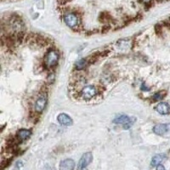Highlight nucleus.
<instances>
[{"mask_svg": "<svg viewBox=\"0 0 170 170\" xmlns=\"http://www.w3.org/2000/svg\"><path fill=\"white\" fill-rule=\"evenodd\" d=\"M60 59V55L58 51L55 50H50L47 52L44 56V65L47 68L54 67L57 65Z\"/></svg>", "mask_w": 170, "mask_h": 170, "instance_id": "f257e3e1", "label": "nucleus"}, {"mask_svg": "<svg viewBox=\"0 0 170 170\" xmlns=\"http://www.w3.org/2000/svg\"><path fill=\"white\" fill-rule=\"evenodd\" d=\"M136 121V118L134 117H129V116L123 115L117 117L116 119L113 120V123L116 124H122L123 126V128L128 129L132 127V125L135 123V122Z\"/></svg>", "mask_w": 170, "mask_h": 170, "instance_id": "f03ea898", "label": "nucleus"}, {"mask_svg": "<svg viewBox=\"0 0 170 170\" xmlns=\"http://www.w3.org/2000/svg\"><path fill=\"white\" fill-rule=\"evenodd\" d=\"M93 160V155L91 152H86L79 160L78 165H77V170H87V166L90 165L91 162Z\"/></svg>", "mask_w": 170, "mask_h": 170, "instance_id": "7ed1b4c3", "label": "nucleus"}, {"mask_svg": "<svg viewBox=\"0 0 170 170\" xmlns=\"http://www.w3.org/2000/svg\"><path fill=\"white\" fill-rule=\"evenodd\" d=\"M153 132L156 135H160V136H164V137H168L170 136V124H157L154 126L153 128Z\"/></svg>", "mask_w": 170, "mask_h": 170, "instance_id": "20e7f679", "label": "nucleus"}, {"mask_svg": "<svg viewBox=\"0 0 170 170\" xmlns=\"http://www.w3.org/2000/svg\"><path fill=\"white\" fill-rule=\"evenodd\" d=\"M96 94H97V90L95 89V86H93V85H88L82 90V97L86 100H89V99L95 97Z\"/></svg>", "mask_w": 170, "mask_h": 170, "instance_id": "39448f33", "label": "nucleus"}, {"mask_svg": "<svg viewBox=\"0 0 170 170\" xmlns=\"http://www.w3.org/2000/svg\"><path fill=\"white\" fill-rule=\"evenodd\" d=\"M64 21L71 28H75L78 25V19L77 15L72 13H68L64 15Z\"/></svg>", "mask_w": 170, "mask_h": 170, "instance_id": "423d86ee", "label": "nucleus"}, {"mask_svg": "<svg viewBox=\"0 0 170 170\" xmlns=\"http://www.w3.org/2000/svg\"><path fill=\"white\" fill-rule=\"evenodd\" d=\"M47 97L45 95H41L40 97L38 99V100L36 101L35 109L38 112H42L44 110L46 105H47Z\"/></svg>", "mask_w": 170, "mask_h": 170, "instance_id": "0eeeda50", "label": "nucleus"}, {"mask_svg": "<svg viewBox=\"0 0 170 170\" xmlns=\"http://www.w3.org/2000/svg\"><path fill=\"white\" fill-rule=\"evenodd\" d=\"M74 168H75V162L72 159L67 158L60 162V170H73Z\"/></svg>", "mask_w": 170, "mask_h": 170, "instance_id": "6e6552de", "label": "nucleus"}, {"mask_svg": "<svg viewBox=\"0 0 170 170\" xmlns=\"http://www.w3.org/2000/svg\"><path fill=\"white\" fill-rule=\"evenodd\" d=\"M58 122L63 126H71L73 123V121L70 117V116L66 115L65 113H61L58 116Z\"/></svg>", "mask_w": 170, "mask_h": 170, "instance_id": "1a4fd4ad", "label": "nucleus"}, {"mask_svg": "<svg viewBox=\"0 0 170 170\" xmlns=\"http://www.w3.org/2000/svg\"><path fill=\"white\" fill-rule=\"evenodd\" d=\"M156 110L158 113H160L162 115H167V114H169L170 105L168 103L162 102V103H159L158 105H156Z\"/></svg>", "mask_w": 170, "mask_h": 170, "instance_id": "9d476101", "label": "nucleus"}, {"mask_svg": "<svg viewBox=\"0 0 170 170\" xmlns=\"http://www.w3.org/2000/svg\"><path fill=\"white\" fill-rule=\"evenodd\" d=\"M32 135V131L28 129H20L17 134H16V137L20 140V141H23V140H27L28 138H30V136Z\"/></svg>", "mask_w": 170, "mask_h": 170, "instance_id": "9b49d317", "label": "nucleus"}, {"mask_svg": "<svg viewBox=\"0 0 170 170\" xmlns=\"http://www.w3.org/2000/svg\"><path fill=\"white\" fill-rule=\"evenodd\" d=\"M166 159V156L164 154H157V155L154 156L151 159V162H150V165L151 167H156L159 164H161L162 162Z\"/></svg>", "mask_w": 170, "mask_h": 170, "instance_id": "f8f14e48", "label": "nucleus"}, {"mask_svg": "<svg viewBox=\"0 0 170 170\" xmlns=\"http://www.w3.org/2000/svg\"><path fill=\"white\" fill-rule=\"evenodd\" d=\"M86 65H87V61L84 59H82L76 63V68L78 69V70H82L86 66Z\"/></svg>", "mask_w": 170, "mask_h": 170, "instance_id": "ddd939ff", "label": "nucleus"}, {"mask_svg": "<svg viewBox=\"0 0 170 170\" xmlns=\"http://www.w3.org/2000/svg\"><path fill=\"white\" fill-rule=\"evenodd\" d=\"M152 98H153V100H154L157 101V100H160L163 98V95H162V92H158V93H156V94H155V95H153Z\"/></svg>", "mask_w": 170, "mask_h": 170, "instance_id": "4468645a", "label": "nucleus"}, {"mask_svg": "<svg viewBox=\"0 0 170 170\" xmlns=\"http://www.w3.org/2000/svg\"><path fill=\"white\" fill-rule=\"evenodd\" d=\"M156 170H165V168L163 167V165L159 164L158 166H156Z\"/></svg>", "mask_w": 170, "mask_h": 170, "instance_id": "2eb2a0df", "label": "nucleus"}, {"mask_svg": "<svg viewBox=\"0 0 170 170\" xmlns=\"http://www.w3.org/2000/svg\"><path fill=\"white\" fill-rule=\"evenodd\" d=\"M143 89H144V90H145V91H148V90H149V89H147V88H145V83H143V84H142V90H143Z\"/></svg>", "mask_w": 170, "mask_h": 170, "instance_id": "dca6fc26", "label": "nucleus"}, {"mask_svg": "<svg viewBox=\"0 0 170 170\" xmlns=\"http://www.w3.org/2000/svg\"><path fill=\"white\" fill-rule=\"evenodd\" d=\"M141 2H144V3H149L151 0H140Z\"/></svg>", "mask_w": 170, "mask_h": 170, "instance_id": "f3484780", "label": "nucleus"}, {"mask_svg": "<svg viewBox=\"0 0 170 170\" xmlns=\"http://www.w3.org/2000/svg\"><path fill=\"white\" fill-rule=\"evenodd\" d=\"M52 170H56V169H55V168H53V169H52Z\"/></svg>", "mask_w": 170, "mask_h": 170, "instance_id": "a211bd4d", "label": "nucleus"}, {"mask_svg": "<svg viewBox=\"0 0 170 170\" xmlns=\"http://www.w3.org/2000/svg\"><path fill=\"white\" fill-rule=\"evenodd\" d=\"M64 1H68V0H64Z\"/></svg>", "mask_w": 170, "mask_h": 170, "instance_id": "6ab92c4d", "label": "nucleus"}]
</instances>
